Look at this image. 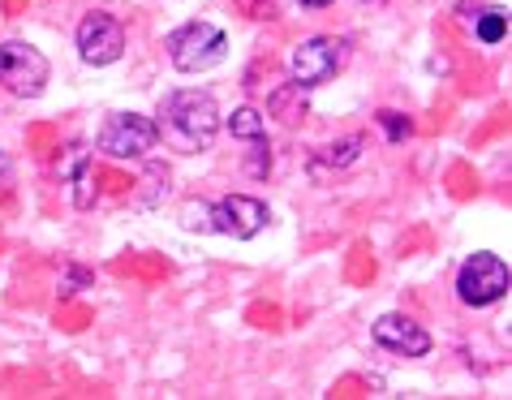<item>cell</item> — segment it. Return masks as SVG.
<instances>
[{
	"instance_id": "8",
	"label": "cell",
	"mask_w": 512,
	"mask_h": 400,
	"mask_svg": "<svg viewBox=\"0 0 512 400\" xmlns=\"http://www.w3.org/2000/svg\"><path fill=\"white\" fill-rule=\"evenodd\" d=\"M78 52L87 65H112L121 61L125 52V31L117 18H108V13H87L78 26Z\"/></svg>"
},
{
	"instance_id": "16",
	"label": "cell",
	"mask_w": 512,
	"mask_h": 400,
	"mask_svg": "<svg viewBox=\"0 0 512 400\" xmlns=\"http://www.w3.org/2000/svg\"><path fill=\"white\" fill-rule=\"evenodd\" d=\"M306 9H323V5H332V0H302Z\"/></svg>"
},
{
	"instance_id": "17",
	"label": "cell",
	"mask_w": 512,
	"mask_h": 400,
	"mask_svg": "<svg viewBox=\"0 0 512 400\" xmlns=\"http://www.w3.org/2000/svg\"><path fill=\"white\" fill-rule=\"evenodd\" d=\"M0 173H9V155L5 151H0Z\"/></svg>"
},
{
	"instance_id": "6",
	"label": "cell",
	"mask_w": 512,
	"mask_h": 400,
	"mask_svg": "<svg viewBox=\"0 0 512 400\" xmlns=\"http://www.w3.org/2000/svg\"><path fill=\"white\" fill-rule=\"evenodd\" d=\"M508 293V263L500 254H474L461 276H457V297L465 306H491Z\"/></svg>"
},
{
	"instance_id": "9",
	"label": "cell",
	"mask_w": 512,
	"mask_h": 400,
	"mask_svg": "<svg viewBox=\"0 0 512 400\" xmlns=\"http://www.w3.org/2000/svg\"><path fill=\"white\" fill-rule=\"evenodd\" d=\"M375 345L401 353V357H426L431 353V336L414 319H405V314H383L375 323Z\"/></svg>"
},
{
	"instance_id": "1",
	"label": "cell",
	"mask_w": 512,
	"mask_h": 400,
	"mask_svg": "<svg viewBox=\"0 0 512 400\" xmlns=\"http://www.w3.org/2000/svg\"><path fill=\"white\" fill-rule=\"evenodd\" d=\"M155 125H160V138L173 151L198 155V151H207L220 134V108L207 91H173V95H164L160 121Z\"/></svg>"
},
{
	"instance_id": "12",
	"label": "cell",
	"mask_w": 512,
	"mask_h": 400,
	"mask_svg": "<svg viewBox=\"0 0 512 400\" xmlns=\"http://www.w3.org/2000/svg\"><path fill=\"white\" fill-rule=\"evenodd\" d=\"M474 31H478L482 44H500V39L508 35V13H504V9H487V13L478 18Z\"/></svg>"
},
{
	"instance_id": "11",
	"label": "cell",
	"mask_w": 512,
	"mask_h": 400,
	"mask_svg": "<svg viewBox=\"0 0 512 400\" xmlns=\"http://www.w3.org/2000/svg\"><path fill=\"white\" fill-rule=\"evenodd\" d=\"M229 134L233 138H246V142H263L267 138V121L254 108H237L233 117H229Z\"/></svg>"
},
{
	"instance_id": "10",
	"label": "cell",
	"mask_w": 512,
	"mask_h": 400,
	"mask_svg": "<svg viewBox=\"0 0 512 400\" xmlns=\"http://www.w3.org/2000/svg\"><path fill=\"white\" fill-rule=\"evenodd\" d=\"M61 177H65V181H74V207H91V203H95L87 147H69V155L61 160Z\"/></svg>"
},
{
	"instance_id": "3",
	"label": "cell",
	"mask_w": 512,
	"mask_h": 400,
	"mask_svg": "<svg viewBox=\"0 0 512 400\" xmlns=\"http://www.w3.org/2000/svg\"><path fill=\"white\" fill-rule=\"evenodd\" d=\"M224 52H229V39L211 22H190L168 35V56H173L181 74H203V69L224 61Z\"/></svg>"
},
{
	"instance_id": "14",
	"label": "cell",
	"mask_w": 512,
	"mask_h": 400,
	"mask_svg": "<svg viewBox=\"0 0 512 400\" xmlns=\"http://www.w3.org/2000/svg\"><path fill=\"white\" fill-rule=\"evenodd\" d=\"M181 220H186V228H198V233H211V220H207V203H190L186 211H181Z\"/></svg>"
},
{
	"instance_id": "5",
	"label": "cell",
	"mask_w": 512,
	"mask_h": 400,
	"mask_svg": "<svg viewBox=\"0 0 512 400\" xmlns=\"http://www.w3.org/2000/svg\"><path fill=\"white\" fill-rule=\"evenodd\" d=\"M48 56L31 48V44H0V87L22 95V99H35L44 95L48 87Z\"/></svg>"
},
{
	"instance_id": "4",
	"label": "cell",
	"mask_w": 512,
	"mask_h": 400,
	"mask_svg": "<svg viewBox=\"0 0 512 400\" xmlns=\"http://www.w3.org/2000/svg\"><path fill=\"white\" fill-rule=\"evenodd\" d=\"M155 142H160V125L138 112H117L99 130V151H108L112 160H142L147 151H155Z\"/></svg>"
},
{
	"instance_id": "7",
	"label": "cell",
	"mask_w": 512,
	"mask_h": 400,
	"mask_svg": "<svg viewBox=\"0 0 512 400\" xmlns=\"http://www.w3.org/2000/svg\"><path fill=\"white\" fill-rule=\"evenodd\" d=\"M207 220H211V233H224L233 241H250L267 228V207L250 194H229V198H220V203L207 207Z\"/></svg>"
},
{
	"instance_id": "15",
	"label": "cell",
	"mask_w": 512,
	"mask_h": 400,
	"mask_svg": "<svg viewBox=\"0 0 512 400\" xmlns=\"http://www.w3.org/2000/svg\"><path fill=\"white\" fill-rule=\"evenodd\" d=\"M87 280H91L87 271H69V276L61 280V289H65V293H74V284H87Z\"/></svg>"
},
{
	"instance_id": "13",
	"label": "cell",
	"mask_w": 512,
	"mask_h": 400,
	"mask_svg": "<svg viewBox=\"0 0 512 400\" xmlns=\"http://www.w3.org/2000/svg\"><path fill=\"white\" fill-rule=\"evenodd\" d=\"M379 125L388 130V138H392V142H405L409 134H414V125H409V121L401 117V112H379Z\"/></svg>"
},
{
	"instance_id": "2",
	"label": "cell",
	"mask_w": 512,
	"mask_h": 400,
	"mask_svg": "<svg viewBox=\"0 0 512 400\" xmlns=\"http://www.w3.org/2000/svg\"><path fill=\"white\" fill-rule=\"evenodd\" d=\"M345 61H349V44H345V39H332V35L302 39V44L289 52V82L297 91L323 87V82H332L340 69H345Z\"/></svg>"
}]
</instances>
